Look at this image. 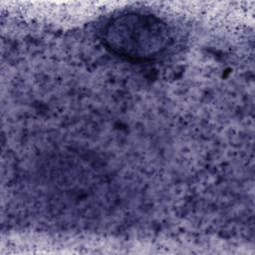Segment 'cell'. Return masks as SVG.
<instances>
[{"label": "cell", "mask_w": 255, "mask_h": 255, "mask_svg": "<svg viewBox=\"0 0 255 255\" xmlns=\"http://www.w3.org/2000/svg\"><path fill=\"white\" fill-rule=\"evenodd\" d=\"M104 45L113 54L145 62L160 56L171 42L167 25L159 18L129 12L111 19L102 32Z\"/></svg>", "instance_id": "1"}]
</instances>
